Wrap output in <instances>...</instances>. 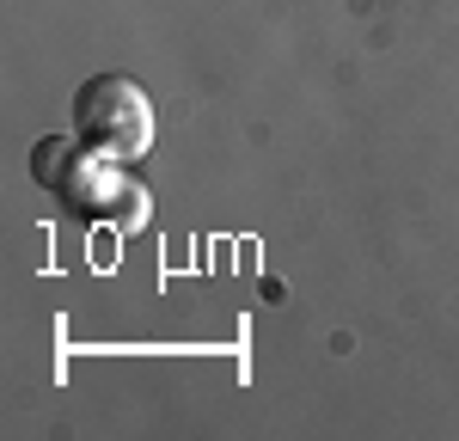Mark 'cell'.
Returning <instances> with one entry per match:
<instances>
[{
	"instance_id": "7a4b0ae2",
	"label": "cell",
	"mask_w": 459,
	"mask_h": 441,
	"mask_svg": "<svg viewBox=\"0 0 459 441\" xmlns=\"http://www.w3.org/2000/svg\"><path fill=\"white\" fill-rule=\"evenodd\" d=\"M74 135L110 160H142L153 147V105L129 74H92L74 92Z\"/></svg>"
},
{
	"instance_id": "6da1fadb",
	"label": "cell",
	"mask_w": 459,
	"mask_h": 441,
	"mask_svg": "<svg viewBox=\"0 0 459 441\" xmlns=\"http://www.w3.org/2000/svg\"><path fill=\"white\" fill-rule=\"evenodd\" d=\"M31 178L43 190H56L68 209L80 215H99L110 227H147V190L142 178H129V172H117L110 166V153L99 147H86L80 135H43L31 147Z\"/></svg>"
}]
</instances>
